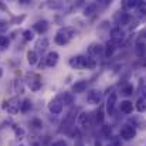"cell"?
<instances>
[{"mask_svg": "<svg viewBox=\"0 0 146 146\" xmlns=\"http://www.w3.org/2000/svg\"><path fill=\"white\" fill-rule=\"evenodd\" d=\"M47 6H48L50 9L58 10V9H62V7H64V3H62V1H48Z\"/></svg>", "mask_w": 146, "mask_h": 146, "instance_id": "37", "label": "cell"}, {"mask_svg": "<svg viewBox=\"0 0 146 146\" xmlns=\"http://www.w3.org/2000/svg\"><path fill=\"white\" fill-rule=\"evenodd\" d=\"M19 146H27V145H24V143H20V145H19Z\"/></svg>", "mask_w": 146, "mask_h": 146, "instance_id": "46", "label": "cell"}, {"mask_svg": "<svg viewBox=\"0 0 146 146\" xmlns=\"http://www.w3.org/2000/svg\"><path fill=\"white\" fill-rule=\"evenodd\" d=\"M9 29V21L7 20H0V36H3Z\"/></svg>", "mask_w": 146, "mask_h": 146, "instance_id": "38", "label": "cell"}, {"mask_svg": "<svg viewBox=\"0 0 146 146\" xmlns=\"http://www.w3.org/2000/svg\"><path fill=\"white\" fill-rule=\"evenodd\" d=\"M23 81H24L26 87H29L30 91H33V92H37L38 90H41V85H43V82H41V77H40L37 72H34V71H29V72H26Z\"/></svg>", "mask_w": 146, "mask_h": 146, "instance_id": "2", "label": "cell"}, {"mask_svg": "<svg viewBox=\"0 0 146 146\" xmlns=\"http://www.w3.org/2000/svg\"><path fill=\"white\" fill-rule=\"evenodd\" d=\"M38 54L36 52V50H29L27 51V62L31 65V67H34V65H37V62H38Z\"/></svg>", "mask_w": 146, "mask_h": 146, "instance_id": "27", "label": "cell"}, {"mask_svg": "<svg viewBox=\"0 0 146 146\" xmlns=\"http://www.w3.org/2000/svg\"><path fill=\"white\" fill-rule=\"evenodd\" d=\"M47 108H48L50 113H52V115H60V113L62 112V109H64V105H62V102H61L58 98L55 97L48 102Z\"/></svg>", "mask_w": 146, "mask_h": 146, "instance_id": "8", "label": "cell"}, {"mask_svg": "<svg viewBox=\"0 0 146 146\" xmlns=\"http://www.w3.org/2000/svg\"><path fill=\"white\" fill-rule=\"evenodd\" d=\"M3 77V68H0V78Z\"/></svg>", "mask_w": 146, "mask_h": 146, "instance_id": "45", "label": "cell"}, {"mask_svg": "<svg viewBox=\"0 0 146 146\" xmlns=\"http://www.w3.org/2000/svg\"><path fill=\"white\" fill-rule=\"evenodd\" d=\"M58 60H60V54H58L57 51H50L48 54L44 57V64H46V67L52 68V67L57 65Z\"/></svg>", "mask_w": 146, "mask_h": 146, "instance_id": "15", "label": "cell"}, {"mask_svg": "<svg viewBox=\"0 0 146 146\" xmlns=\"http://www.w3.org/2000/svg\"><path fill=\"white\" fill-rule=\"evenodd\" d=\"M136 135H138L136 128H133V126H132V125H129V123L123 125V126L121 128V132H119V138H122V139H123V141H126V142H129V141L135 139V138H136Z\"/></svg>", "mask_w": 146, "mask_h": 146, "instance_id": "4", "label": "cell"}, {"mask_svg": "<svg viewBox=\"0 0 146 146\" xmlns=\"http://www.w3.org/2000/svg\"><path fill=\"white\" fill-rule=\"evenodd\" d=\"M98 65V61L94 60L90 55H84V70H95Z\"/></svg>", "mask_w": 146, "mask_h": 146, "instance_id": "24", "label": "cell"}, {"mask_svg": "<svg viewBox=\"0 0 146 146\" xmlns=\"http://www.w3.org/2000/svg\"><path fill=\"white\" fill-rule=\"evenodd\" d=\"M136 16L139 21H146V1L141 0L139 6L136 7Z\"/></svg>", "mask_w": 146, "mask_h": 146, "instance_id": "22", "label": "cell"}, {"mask_svg": "<svg viewBox=\"0 0 146 146\" xmlns=\"http://www.w3.org/2000/svg\"><path fill=\"white\" fill-rule=\"evenodd\" d=\"M95 13H98V3H90V4L85 6L82 14H84L85 17H92Z\"/></svg>", "mask_w": 146, "mask_h": 146, "instance_id": "23", "label": "cell"}, {"mask_svg": "<svg viewBox=\"0 0 146 146\" xmlns=\"http://www.w3.org/2000/svg\"><path fill=\"white\" fill-rule=\"evenodd\" d=\"M104 109H105V105H98V111L95 112V123L97 125H104V121H105V115H104Z\"/></svg>", "mask_w": 146, "mask_h": 146, "instance_id": "25", "label": "cell"}, {"mask_svg": "<svg viewBox=\"0 0 146 146\" xmlns=\"http://www.w3.org/2000/svg\"><path fill=\"white\" fill-rule=\"evenodd\" d=\"M102 98H104V92L97 88H92L87 92V102L91 105H101Z\"/></svg>", "mask_w": 146, "mask_h": 146, "instance_id": "6", "label": "cell"}, {"mask_svg": "<svg viewBox=\"0 0 146 146\" xmlns=\"http://www.w3.org/2000/svg\"><path fill=\"white\" fill-rule=\"evenodd\" d=\"M9 46H10V38L7 36H0V51L7 50Z\"/></svg>", "mask_w": 146, "mask_h": 146, "instance_id": "33", "label": "cell"}, {"mask_svg": "<svg viewBox=\"0 0 146 146\" xmlns=\"http://www.w3.org/2000/svg\"><path fill=\"white\" fill-rule=\"evenodd\" d=\"M23 38H24V41H33L34 40V31L31 30V29H26V30H23Z\"/></svg>", "mask_w": 146, "mask_h": 146, "instance_id": "31", "label": "cell"}, {"mask_svg": "<svg viewBox=\"0 0 146 146\" xmlns=\"http://www.w3.org/2000/svg\"><path fill=\"white\" fill-rule=\"evenodd\" d=\"M108 146H122V143H121V139H119V138H112Z\"/></svg>", "mask_w": 146, "mask_h": 146, "instance_id": "39", "label": "cell"}, {"mask_svg": "<svg viewBox=\"0 0 146 146\" xmlns=\"http://www.w3.org/2000/svg\"><path fill=\"white\" fill-rule=\"evenodd\" d=\"M34 146H41V145H34Z\"/></svg>", "mask_w": 146, "mask_h": 146, "instance_id": "47", "label": "cell"}, {"mask_svg": "<svg viewBox=\"0 0 146 146\" xmlns=\"http://www.w3.org/2000/svg\"><path fill=\"white\" fill-rule=\"evenodd\" d=\"M13 90H14V92H16L17 95L24 94V91H26V84H24V81L20 80V78H16V80L13 81Z\"/></svg>", "mask_w": 146, "mask_h": 146, "instance_id": "20", "label": "cell"}, {"mask_svg": "<svg viewBox=\"0 0 146 146\" xmlns=\"http://www.w3.org/2000/svg\"><path fill=\"white\" fill-rule=\"evenodd\" d=\"M123 38H125V31L121 29V27H113L112 30H111V33H109V40L113 43V44H116V46H119L122 41H123Z\"/></svg>", "mask_w": 146, "mask_h": 146, "instance_id": "7", "label": "cell"}, {"mask_svg": "<svg viewBox=\"0 0 146 146\" xmlns=\"http://www.w3.org/2000/svg\"><path fill=\"white\" fill-rule=\"evenodd\" d=\"M135 54H136V57H139V58H145L146 57V41L145 40H142V38H139L136 43H135Z\"/></svg>", "mask_w": 146, "mask_h": 146, "instance_id": "17", "label": "cell"}, {"mask_svg": "<svg viewBox=\"0 0 146 146\" xmlns=\"http://www.w3.org/2000/svg\"><path fill=\"white\" fill-rule=\"evenodd\" d=\"M116 105H118V92H111L106 98V102H105V109H106V113L109 116L115 115Z\"/></svg>", "mask_w": 146, "mask_h": 146, "instance_id": "5", "label": "cell"}, {"mask_svg": "<svg viewBox=\"0 0 146 146\" xmlns=\"http://www.w3.org/2000/svg\"><path fill=\"white\" fill-rule=\"evenodd\" d=\"M68 65L72 70H84V55L82 54H78V55L71 57L70 61H68Z\"/></svg>", "mask_w": 146, "mask_h": 146, "instance_id": "14", "label": "cell"}, {"mask_svg": "<svg viewBox=\"0 0 146 146\" xmlns=\"http://www.w3.org/2000/svg\"><path fill=\"white\" fill-rule=\"evenodd\" d=\"M116 48H118V46H116V44H113L111 40H108V41H106V44L104 46V55H105L106 58L112 57V55H113V52L116 51Z\"/></svg>", "mask_w": 146, "mask_h": 146, "instance_id": "21", "label": "cell"}, {"mask_svg": "<svg viewBox=\"0 0 146 146\" xmlns=\"http://www.w3.org/2000/svg\"><path fill=\"white\" fill-rule=\"evenodd\" d=\"M30 1L29 0H20V4H29Z\"/></svg>", "mask_w": 146, "mask_h": 146, "instance_id": "43", "label": "cell"}, {"mask_svg": "<svg viewBox=\"0 0 146 146\" xmlns=\"http://www.w3.org/2000/svg\"><path fill=\"white\" fill-rule=\"evenodd\" d=\"M26 14H21V16H13L11 20H10V24H16V26H20L24 20H26Z\"/></svg>", "mask_w": 146, "mask_h": 146, "instance_id": "34", "label": "cell"}, {"mask_svg": "<svg viewBox=\"0 0 146 146\" xmlns=\"http://www.w3.org/2000/svg\"><path fill=\"white\" fill-rule=\"evenodd\" d=\"M115 20H116L118 27H121V26H128V24L131 23V20H132V16H131L128 11L121 10V11H118V13L115 14Z\"/></svg>", "mask_w": 146, "mask_h": 146, "instance_id": "9", "label": "cell"}, {"mask_svg": "<svg viewBox=\"0 0 146 146\" xmlns=\"http://www.w3.org/2000/svg\"><path fill=\"white\" fill-rule=\"evenodd\" d=\"M48 47H50L48 38H47V37H41V38H38L37 43H36V52H37V54H38V52H44Z\"/></svg>", "mask_w": 146, "mask_h": 146, "instance_id": "19", "label": "cell"}, {"mask_svg": "<svg viewBox=\"0 0 146 146\" xmlns=\"http://www.w3.org/2000/svg\"><path fill=\"white\" fill-rule=\"evenodd\" d=\"M119 111H121L123 115H131V113L133 112V104H132V101H129V99L121 101V104H119Z\"/></svg>", "mask_w": 146, "mask_h": 146, "instance_id": "18", "label": "cell"}, {"mask_svg": "<svg viewBox=\"0 0 146 146\" xmlns=\"http://www.w3.org/2000/svg\"><path fill=\"white\" fill-rule=\"evenodd\" d=\"M142 99H143V101H146V87H143V88H142Z\"/></svg>", "mask_w": 146, "mask_h": 146, "instance_id": "42", "label": "cell"}, {"mask_svg": "<svg viewBox=\"0 0 146 146\" xmlns=\"http://www.w3.org/2000/svg\"><path fill=\"white\" fill-rule=\"evenodd\" d=\"M139 3H141V0H126V1L122 3V7H123L125 11H128V10H136V7L139 6Z\"/></svg>", "mask_w": 146, "mask_h": 146, "instance_id": "28", "label": "cell"}, {"mask_svg": "<svg viewBox=\"0 0 146 146\" xmlns=\"http://www.w3.org/2000/svg\"><path fill=\"white\" fill-rule=\"evenodd\" d=\"M75 146H84V143H82V142H81V141H78V142H77V143H75Z\"/></svg>", "mask_w": 146, "mask_h": 146, "instance_id": "44", "label": "cell"}, {"mask_svg": "<svg viewBox=\"0 0 146 146\" xmlns=\"http://www.w3.org/2000/svg\"><path fill=\"white\" fill-rule=\"evenodd\" d=\"M101 133H102V136H104L105 139H109V138H112V136H111L112 128H111L109 125H102V126H101Z\"/></svg>", "mask_w": 146, "mask_h": 146, "instance_id": "32", "label": "cell"}, {"mask_svg": "<svg viewBox=\"0 0 146 146\" xmlns=\"http://www.w3.org/2000/svg\"><path fill=\"white\" fill-rule=\"evenodd\" d=\"M20 106H21V99L19 97H13L7 99L3 105V108L10 113V115H17L20 112Z\"/></svg>", "mask_w": 146, "mask_h": 146, "instance_id": "3", "label": "cell"}, {"mask_svg": "<svg viewBox=\"0 0 146 146\" xmlns=\"http://www.w3.org/2000/svg\"><path fill=\"white\" fill-rule=\"evenodd\" d=\"M133 91H135V87H133L131 82H126V84L121 88V95L125 98H129L133 95Z\"/></svg>", "mask_w": 146, "mask_h": 146, "instance_id": "26", "label": "cell"}, {"mask_svg": "<svg viewBox=\"0 0 146 146\" xmlns=\"http://www.w3.org/2000/svg\"><path fill=\"white\" fill-rule=\"evenodd\" d=\"M57 98L62 102V105H64V106H72V105H74V102H75V95H74L71 91H64V92L58 94Z\"/></svg>", "mask_w": 146, "mask_h": 146, "instance_id": "11", "label": "cell"}, {"mask_svg": "<svg viewBox=\"0 0 146 146\" xmlns=\"http://www.w3.org/2000/svg\"><path fill=\"white\" fill-rule=\"evenodd\" d=\"M77 119H78V125L81 128H90L92 125V113L91 112H82L81 111Z\"/></svg>", "mask_w": 146, "mask_h": 146, "instance_id": "10", "label": "cell"}, {"mask_svg": "<svg viewBox=\"0 0 146 146\" xmlns=\"http://www.w3.org/2000/svg\"><path fill=\"white\" fill-rule=\"evenodd\" d=\"M88 55L92 57L94 60H97L98 57H102L104 55V46L102 44H97V43L91 44L88 47Z\"/></svg>", "mask_w": 146, "mask_h": 146, "instance_id": "16", "label": "cell"}, {"mask_svg": "<svg viewBox=\"0 0 146 146\" xmlns=\"http://www.w3.org/2000/svg\"><path fill=\"white\" fill-rule=\"evenodd\" d=\"M31 101L27 98V99H24V101H21V106H20V112L23 113V115H26L30 109H31Z\"/></svg>", "mask_w": 146, "mask_h": 146, "instance_id": "29", "label": "cell"}, {"mask_svg": "<svg viewBox=\"0 0 146 146\" xmlns=\"http://www.w3.org/2000/svg\"><path fill=\"white\" fill-rule=\"evenodd\" d=\"M0 9L3 10V11H9V9H7V6L3 3V1H0Z\"/></svg>", "mask_w": 146, "mask_h": 146, "instance_id": "41", "label": "cell"}, {"mask_svg": "<svg viewBox=\"0 0 146 146\" xmlns=\"http://www.w3.org/2000/svg\"><path fill=\"white\" fill-rule=\"evenodd\" d=\"M88 88V81L87 80H78L71 85V92L72 94H84Z\"/></svg>", "mask_w": 146, "mask_h": 146, "instance_id": "13", "label": "cell"}, {"mask_svg": "<svg viewBox=\"0 0 146 146\" xmlns=\"http://www.w3.org/2000/svg\"><path fill=\"white\" fill-rule=\"evenodd\" d=\"M133 108H136V111H138L139 113H145L146 112V101H143L142 98H139V99L136 101V104H135Z\"/></svg>", "mask_w": 146, "mask_h": 146, "instance_id": "30", "label": "cell"}, {"mask_svg": "<svg viewBox=\"0 0 146 146\" xmlns=\"http://www.w3.org/2000/svg\"><path fill=\"white\" fill-rule=\"evenodd\" d=\"M30 126H33L34 129H41L43 128V122H41L40 118H33L30 121Z\"/></svg>", "mask_w": 146, "mask_h": 146, "instance_id": "36", "label": "cell"}, {"mask_svg": "<svg viewBox=\"0 0 146 146\" xmlns=\"http://www.w3.org/2000/svg\"><path fill=\"white\" fill-rule=\"evenodd\" d=\"M50 146H67V142L64 141V139H58V141H55V142H52Z\"/></svg>", "mask_w": 146, "mask_h": 146, "instance_id": "40", "label": "cell"}, {"mask_svg": "<svg viewBox=\"0 0 146 146\" xmlns=\"http://www.w3.org/2000/svg\"><path fill=\"white\" fill-rule=\"evenodd\" d=\"M13 132H14V135H16L19 139L24 138V135H26V131H24L21 126H19V125H13Z\"/></svg>", "mask_w": 146, "mask_h": 146, "instance_id": "35", "label": "cell"}, {"mask_svg": "<svg viewBox=\"0 0 146 146\" xmlns=\"http://www.w3.org/2000/svg\"><path fill=\"white\" fill-rule=\"evenodd\" d=\"M50 29V23L47 20H37L34 24H33V27H31V30L34 31V33H37V34H46L47 31H48Z\"/></svg>", "mask_w": 146, "mask_h": 146, "instance_id": "12", "label": "cell"}, {"mask_svg": "<svg viewBox=\"0 0 146 146\" xmlns=\"http://www.w3.org/2000/svg\"><path fill=\"white\" fill-rule=\"evenodd\" d=\"M77 36V30L75 27L72 26H64V27H60L58 31L55 33V37H54V43L57 46H67L70 44Z\"/></svg>", "mask_w": 146, "mask_h": 146, "instance_id": "1", "label": "cell"}]
</instances>
